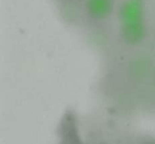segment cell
Listing matches in <instances>:
<instances>
[{
    "label": "cell",
    "mask_w": 155,
    "mask_h": 144,
    "mask_svg": "<svg viewBox=\"0 0 155 144\" xmlns=\"http://www.w3.org/2000/svg\"><path fill=\"white\" fill-rule=\"evenodd\" d=\"M120 37L129 48H138L143 43L146 28L143 12L137 0H130L123 5L120 15Z\"/></svg>",
    "instance_id": "cell-1"
},
{
    "label": "cell",
    "mask_w": 155,
    "mask_h": 144,
    "mask_svg": "<svg viewBox=\"0 0 155 144\" xmlns=\"http://www.w3.org/2000/svg\"><path fill=\"white\" fill-rule=\"evenodd\" d=\"M113 0H88L87 11L92 18L101 20L111 12Z\"/></svg>",
    "instance_id": "cell-2"
}]
</instances>
